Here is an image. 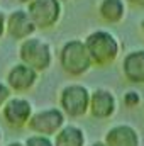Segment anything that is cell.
Masks as SVG:
<instances>
[{
	"mask_svg": "<svg viewBox=\"0 0 144 146\" xmlns=\"http://www.w3.org/2000/svg\"><path fill=\"white\" fill-rule=\"evenodd\" d=\"M83 41H85V46L90 53L93 66L107 68L110 65H114L115 60L119 58L120 44L110 31H105V29L92 31Z\"/></svg>",
	"mask_w": 144,
	"mask_h": 146,
	"instance_id": "1",
	"label": "cell"
},
{
	"mask_svg": "<svg viewBox=\"0 0 144 146\" xmlns=\"http://www.w3.org/2000/svg\"><path fill=\"white\" fill-rule=\"evenodd\" d=\"M58 61H59L61 70L68 76H75V78L83 76L93 66V61L85 46V41L81 39L66 41L58 53Z\"/></svg>",
	"mask_w": 144,
	"mask_h": 146,
	"instance_id": "2",
	"label": "cell"
},
{
	"mask_svg": "<svg viewBox=\"0 0 144 146\" xmlns=\"http://www.w3.org/2000/svg\"><path fill=\"white\" fill-rule=\"evenodd\" d=\"M19 61L34 68L37 73H42L53 65V48L48 41L39 36H32L19 42L17 48Z\"/></svg>",
	"mask_w": 144,
	"mask_h": 146,
	"instance_id": "3",
	"label": "cell"
},
{
	"mask_svg": "<svg viewBox=\"0 0 144 146\" xmlns=\"http://www.w3.org/2000/svg\"><path fill=\"white\" fill-rule=\"evenodd\" d=\"M92 92L81 83H70L59 92V107L65 115L81 117L90 110Z\"/></svg>",
	"mask_w": 144,
	"mask_h": 146,
	"instance_id": "4",
	"label": "cell"
},
{
	"mask_svg": "<svg viewBox=\"0 0 144 146\" xmlns=\"http://www.w3.org/2000/svg\"><path fill=\"white\" fill-rule=\"evenodd\" d=\"M63 2L61 0H34L29 5H26L32 22L36 24L37 31H48L53 29L61 15H63Z\"/></svg>",
	"mask_w": 144,
	"mask_h": 146,
	"instance_id": "5",
	"label": "cell"
},
{
	"mask_svg": "<svg viewBox=\"0 0 144 146\" xmlns=\"http://www.w3.org/2000/svg\"><path fill=\"white\" fill-rule=\"evenodd\" d=\"M27 127L41 136L58 134L65 127V112L61 109H44L34 112Z\"/></svg>",
	"mask_w": 144,
	"mask_h": 146,
	"instance_id": "6",
	"label": "cell"
},
{
	"mask_svg": "<svg viewBox=\"0 0 144 146\" xmlns=\"http://www.w3.org/2000/svg\"><path fill=\"white\" fill-rule=\"evenodd\" d=\"M39 75L41 73H37L34 68L19 61L9 68L5 75V83L14 94H26L36 87V83L39 82Z\"/></svg>",
	"mask_w": 144,
	"mask_h": 146,
	"instance_id": "7",
	"label": "cell"
},
{
	"mask_svg": "<svg viewBox=\"0 0 144 146\" xmlns=\"http://www.w3.org/2000/svg\"><path fill=\"white\" fill-rule=\"evenodd\" d=\"M32 114H34L32 104L26 97H10L7 100V104L2 107L3 121L14 129H20V127L27 126Z\"/></svg>",
	"mask_w": 144,
	"mask_h": 146,
	"instance_id": "8",
	"label": "cell"
},
{
	"mask_svg": "<svg viewBox=\"0 0 144 146\" xmlns=\"http://www.w3.org/2000/svg\"><path fill=\"white\" fill-rule=\"evenodd\" d=\"M36 24L32 22L27 9H14L7 14V36L14 41H24L36 36Z\"/></svg>",
	"mask_w": 144,
	"mask_h": 146,
	"instance_id": "9",
	"label": "cell"
},
{
	"mask_svg": "<svg viewBox=\"0 0 144 146\" xmlns=\"http://www.w3.org/2000/svg\"><path fill=\"white\" fill-rule=\"evenodd\" d=\"M117 109V100L108 88H95L90 97V114L95 119H108Z\"/></svg>",
	"mask_w": 144,
	"mask_h": 146,
	"instance_id": "10",
	"label": "cell"
},
{
	"mask_svg": "<svg viewBox=\"0 0 144 146\" xmlns=\"http://www.w3.org/2000/svg\"><path fill=\"white\" fill-rule=\"evenodd\" d=\"M122 75L134 85H144V49L129 51L122 60Z\"/></svg>",
	"mask_w": 144,
	"mask_h": 146,
	"instance_id": "11",
	"label": "cell"
},
{
	"mask_svg": "<svg viewBox=\"0 0 144 146\" xmlns=\"http://www.w3.org/2000/svg\"><path fill=\"white\" fill-rule=\"evenodd\" d=\"M107 146H139V134L129 124H119L110 127L105 134Z\"/></svg>",
	"mask_w": 144,
	"mask_h": 146,
	"instance_id": "12",
	"label": "cell"
},
{
	"mask_svg": "<svg viewBox=\"0 0 144 146\" xmlns=\"http://www.w3.org/2000/svg\"><path fill=\"white\" fill-rule=\"evenodd\" d=\"M98 17L107 24H119L126 17V2L124 0H100L97 5Z\"/></svg>",
	"mask_w": 144,
	"mask_h": 146,
	"instance_id": "13",
	"label": "cell"
},
{
	"mask_svg": "<svg viewBox=\"0 0 144 146\" xmlns=\"http://www.w3.org/2000/svg\"><path fill=\"white\" fill-rule=\"evenodd\" d=\"M85 134L76 126H65L54 139V146H83Z\"/></svg>",
	"mask_w": 144,
	"mask_h": 146,
	"instance_id": "14",
	"label": "cell"
},
{
	"mask_svg": "<svg viewBox=\"0 0 144 146\" xmlns=\"http://www.w3.org/2000/svg\"><path fill=\"white\" fill-rule=\"evenodd\" d=\"M141 104V94L137 90H127L124 94V106L132 109V107H137Z\"/></svg>",
	"mask_w": 144,
	"mask_h": 146,
	"instance_id": "15",
	"label": "cell"
},
{
	"mask_svg": "<svg viewBox=\"0 0 144 146\" xmlns=\"http://www.w3.org/2000/svg\"><path fill=\"white\" fill-rule=\"evenodd\" d=\"M26 146H54L48 136H41V134H36V136H31L27 141H26Z\"/></svg>",
	"mask_w": 144,
	"mask_h": 146,
	"instance_id": "16",
	"label": "cell"
},
{
	"mask_svg": "<svg viewBox=\"0 0 144 146\" xmlns=\"http://www.w3.org/2000/svg\"><path fill=\"white\" fill-rule=\"evenodd\" d=\"M12 97V90L9 88V85L5 82H0V109L7 104V100Z\"/></svg>",
	"mask_w": 144,
	"mask_h": 146,
	"instance_id": "17",
	"label": "cell"
},
{
	"mask_svg": "<svg viewBox=\"0 0 144 146\" xmlns=\"http://www.w3.org/2000/svg\"><path fill=\"white\" fill-rule=\"evenodd\" d=\"M7 33V14L0 9V39Z\"/></svg>",
	"mask_w": 144,
	"mask_h": 146,
	"instance_id": "18",
	"label": "cell"
},
{
	"mask_svg": "<svg viewBox=\"0 0 144 146\" xmlns=\"http://www.w3.org/2000/svg\"><path fill=\"white\" fill-rule=\"evenodd\" d=\"M126 2L136 9H144V0H126Z\"/></svg>",
	"mask_w": 144,
	"mask_h": 146,
	"instance_id": "19",
	"label": "cell"
},
{
	"mask_svg": "<svg viewBox=\"0 0 144 146\" xmlns=\"http://www.w3.org/2000/svg\"><path fill=\"white\" fill-rule=\"evenodd\" d=\"M19 3H22V5H29L31 2H34V0H17Z\"/></svg>",
	"mask_w": 144,
	"mask_h": 146,
	"instance_id": "20",
	"label": "cell"
},
{
	"mask_svg": "<svg viewBox=\"0 0 144 146\" xmlns=\"http://www.w3.org/2000/svg\"><path fill=\"white\" fill-rule=\"evenodd\" d=\"M141 34H143V37H144V19H143V22H141Z\"/></svg>",
	"mask_w": 144,
	"mask_h": 146,
	"instance_id": "21",
	"label": "cell"
},
{
	"mask_svg": "<svg viewBox=\"0 0 144 146\" xmlns=\"http://www.w3.org/2000/svg\"><path fill=\"white\" fill-rule=\"evenodd\" d=\"M92 146H107V145H105V143H93Z\"/></svg>",
	"mask_w": 144,
	"mask_h": 146,
	"instance_id": "22",
	"label": "cell"
},
{
	"mask_svg": "<svg viewBox=\"0 0 144 146\" xmlns=\"http://www.w3.org/2000/svg\"><path fill=\"white\" fill-rule=\"evenodd\" d=\"M9 146H26V145H20V143H12V145H9Z\"/></svg>",
	"mask_w": 144,
	"mask_h": 146,
	"instance_id": "23",
	"label": "cell"
},
{
	"mask_svg": "<svg viewBox=\"0 0 144 146\" xmlns=\"http://www.w3.org/2000/svg\"><path fill=\"white\" fill-rule=\"evenodd\" d=\"M0 139H2V133H0Z\"/></svg>",
	"mask_w": 144,
	"mask_h": 146,
	"instance_id": "24",
	"label": "cell"
},
{
	"mask_svg": "<svg viewBox=\"0 0 144 146\" xmlns=\"http://www.w3.org/2000/svg\"><path fill=\"white\" fill-rule=\"evenodd\" d=\"M61 2H68V0H61Z\"/></svg>",
	"mask_w": 144,
	"mask_h": 146,
	"instance_id": "25",
	"label": "cell"
}]
</instances>
